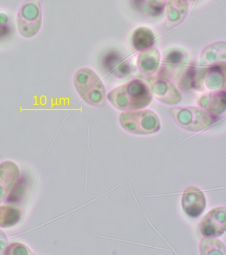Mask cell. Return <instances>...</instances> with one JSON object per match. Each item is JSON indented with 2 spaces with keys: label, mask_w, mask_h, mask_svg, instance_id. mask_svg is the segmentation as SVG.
Returning a JSON list of instances; mask_svg holds the SVG:
<instances>
[{
  "label": "cell",
  "mask_w": 226,
  "mask_h": 255,
  "mask_svg": "<svg viewBox=\"0 0 226 255\" xmlns=\"http://www.w3.org/2000/svg\"><path fill=\"white\" fill-rule=\"evenodd\" d=\"M107 99L115 108L121 111H134L144 109L152 101L150 88L144 81L134 79L113 89Z\"/></svg>",
  "instance_id": "1"
},
{
  "label": "cell",
  "mask_w": 226,
  "mask_h": 255,
  "mask_svg": "<svg viewBox=\"0 0 226 255\" xmlns=\"http://www.w3.org/2000/svg\"><path fill=\"white\" fill-rule=\"evenodd\" d=\"M74 85L85 103L102 107L106 100V89L96 73L90 68H82L75 73Z\"/></svg>",
  "instance_id": "2"
},
{
  "label": "cell",
  "mask_w": 226,
  "mask_h": 255,
  "mask_svg": "<svg viewBox=\"0 0 226 255\" xmlns=\"http://www.w3.org/2000/svg\"><path fill=\"white\" fill-rule=\"evenodd\" d=\"M119 122L123 129L133 134H152L157 132L160 128L158 116L148 109L123 112Z\"/></svg>",
  "instance_id": "3"
},
{
  "label": "cell",
  "mask_w": 226,
  "mask_h": 255,
  "mask_svg": "<svg viewBox=\"0 0 226 255\" xmlns=\"http://www.w3.org/2000/svg\"><path fill=\"white\" fill-rule=\"evenodd\" d=\"M17 28L21 37L30 39L40 31L43 23L40 0H25L17 14Z\"/></svg>",
  "instance_id": "4"
},
{
  "label": "cell",
  "mask_w": 226,
  "mask_h": 255,
  "mask_svg": "<svg viewBox=\"0 0 226 255\" xmlns=\"http://www.w3.org/2000/svg\"><path fill=\"white\" fill-rule=\"evenodd\" d=\"M170 112L175 123L188 131H201L214 121V117L199 107H174Z\"/></svg>",
  "instance_id": "5"
},
{
  "label": "cell",
  "mask_w": 226,
  "mask_h": 255,
  "mask_svg": "<svg viewBox=\"0 0 226 255\" xmlns=\"http://www.w3.org/2000/svg\"><path fill=\"white\" fill-rule=\"evenodd\" d=\"M152 96L168 105H176L181 101L182 95L177 87L162 77H150L146 79Z\"/></svg>",
  "instance_id": "6"
},
{
  "label": "cell",
  "mask_w": 226,
  "mask_h": 255,
  "mask_svg": "<svg viewBox=\"0 0 226 255\" xmlns=\"http://www.w3.org/2000/svg\"><path fill=\"white\" fill-rule=\"evenodd\" d=\"M225 67L220 65H212L194 75V85L201 91L218 92L225 87Z\"/></svg>",
  "instance_id": "7"
},
{
  "label": "cell",
  "mask_w": 226,
  "mask_h": 255,
  "mask_svg": "<svg viewBox=\"0 0 226 255\" xmlns=\"http://www.w3.org/2000/svg\"><path fill=\"white\" fill-rule=\"evenodd\" d=\"M226 207H217L208 211L200 223V232L203 237H218L226 232Z\"/></svg>",
  "instance_id": "8"
},
{
  "label": "cell",
  "mask_w": 226,
  "mask_h": 255,
  "mask_svg": "<svg viewBox=\"0 0 226 255\" xmlns=\"http://www.w3.org/2000/svg\"><path fill=\"white\" fill-rule=\"evenodd\" d=\"M181 205L184 213L188 217L193 219L198 218L206 208L205 195L197 187H188L182 192Z\"/></svg>",
  "instance_id": "9"
},
{
  "label": "cell",
  "mask_w": 226,
  "mask_h": 255,
  "mask_svg": "<svg viewBox=\"0 0 226 255\" xmlns=\"http://www.w3.org/2000/svg\"><path fill=\"white\" fill-rule=\"evenodd\" d=\"M19 169L16 163L11 161L0 163V203L3 202L18 182Z\"/></svg>",
  "instance_id": "10"
},
{
  "label": "cell",
  "mask_w": 226,
  "mask_h": 255,
  "mask_svg": "<svg viewBox=\"0 0 226 255\" xmlns=\"http://www.w3.org/2000/svg\"><path fill=\"white\" fill-rule=\"evenodd\" d=\"M198 105L206 113L218 117L226 111V92L224 90L200 96L197 99Z\"/></svg>",
  "instance_id": "11"
},
{
  "label": "cell",
  "mask_w": 226,
  "mask_h": 255,
  "mask_svg": "<svg viewBox=\"0 0 226 255\" xmlns=\"http://www.w3.org/2000/svg\"><path fill=\"white\" fill-rule=\"evenodd\" d=\"M160 63V54L157 49L150 47L144 50L138 58V67L144 75H152L155 73Z\"/></svg>",
  "instance_id": "12"
},
{
  "label": "cell",
  "mask_w": 226,
  "mask_h": 255,
  "mask_svg": "<svg viewBox=\"0 0 226 255\" xmlns=\"http://www.w3.org/2000/svg\"><path fill=\"white\" fill-rule=\"evenodd\" d=\"M200 63L204 66L225 64L226 43L225 41L216 42L206 47L200 55Z\"/></svg>",
  "instance_id": "13"
},
{
  "label": "cell",
  "mask_w": 226,
  "mask_h": 255,
  "mask_svg": "<svg viewBox=\"0 0 226 255\" xmlns=\"http://www.w3.org/2000/svg\"><path fill=\"white\" fill-rule=\"evenodd\" d=\"M187 0H168L166 5V19L172 25L181 23L188 11Z\"/></svg>",
  "instance_id": "14"
},
{
  "label": "cell",
  "mask_w": 226,
  "mask_h": 255,
  "mask_svg": "<svg viewBox=\"0 0 226 255\" xmlns=\"http://www.w3.org/2000/svg\"><path fill=\"white\" fill-rule=\"evenodd\" d=\"M154 39L155 38L151 30L147 27H140L133 34L132 45L136 51H142L152 47Z\"/></svg>",
  "instance_id": "15"
},
{
  "label": "cell",
  "mask_w": 226,
  "mask_h": 255,
  "mask_svg": "<svg viewBox=\"0 0 226 255\" xmlns=\"http://www.w3.org/2000/svg\"><path fill=\"white\" fill-rule=\"evenodd\" d=\"M201 255H226V248L224 243L216 237H204L199 244Z\"/></svg>",
  "instance_id": "16"
},
{
  "label": "cell",
  "mask_w": 226,
  "mask_h": 255,
  "mask_svg": "<svg viewBox=\"0 0 226 255\" xmlns=\"http://www.w3.org/2000/svg\"><path fill=\"white\" fill-rule=\"evenodd\" d=\"M21 211L12 205L0 206V227H9L16 225L21 218Z\"/></svg>",
  "instance_id": "17"
},
{
  "label": "cell",
  "mask_w": 226,
  "mask_h": 255,
  "mask_svg": "<svg viewBox=\"0 0 226 255\" xmlns=\"http://www.w3.org/2000/svg\"><path fill=\"white\" fill-rule=\"evenodd\" d=\"M186 62L185 56L178 51H173L166 56L164 61V65L166 70H178L184 65Z\"/></svg>",
  "instance_id": "18"
},
{
  "label": "cell",
  "mask_w": 226,
  "mask_h": 255,
  "mask_svg": "<svg viewBox=\"0 0 226 255\" xmlns=\"http://www.w3.org/2000/svg\"><path fill=\"white\" fill-rule=\"evenodd\" d=\"M4 254L5 255H29L31 254L30 250L24 245L21 243H12L7 246L5 249Z\"/></svg>",
  "instance_id": "19"
},
{
  "label": "cell",
  "mask_w": 226,
  "mask_h": 255,
  "mask_svg": "<svg viewBox=\"0 0 226 255\" xmlns=\"http://www.w3.org/2000/svg\"><path fill=\"white\" fill-rule=\"evenodd\" d=\"M146 2L151 11L158 13L163 10L166 0H146Z\"/></svg>",
  "instance_id": "20"
},
{
  "label": "cell",
  "mask_w": 226,
  "mask_h": 255,
  "mask_svg": "<svg viewBox=\"0 0 226 255\" xmlns=\"http://www.w3.org/2000/svg\"><path fill=\"white\" fill-rule=\"evenodd\" d=\"M7 246H8V241H7L6 235L0 229V255L5 253Z\"/></svg>",
  "instance_id": "21"
},
{
  "label": "cell",
  "mask_w": 226,
  "mask_h": 255,
  "mask_svg": "<svg viewBox=\"0 0 226 255\" xmlns=\"http://www.w3.org/2000/svg\"><path fill=\"white\" fill-rule=\"evenodd\" d=\"M1 157H0V161H1Z\"/></svg>",
  "instance_id": "22"
},
{
  "label": "cell",
  "mask_w": 226,
  "mask_h": 255,
  "mask_svg": "<svg viewBox=\"0 0 226 255\" xmlns=\"http://www.w3.org/2000/svg\"><path fill=\"white\" fill-rule=\"evenodd\" d=\"M192 1H194V0H192Z\"/></svg>",
  "instance_id": "23"
}]
</instances>
